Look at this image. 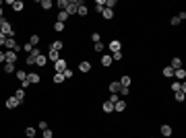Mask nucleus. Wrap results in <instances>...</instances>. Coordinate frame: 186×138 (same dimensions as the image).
Instances as JSON below:
<instances>
[{
    "mask_svg": "<svg viewBox=\"0 0 186 138\" xmlns=\"http://www.w3.org/2000/svg\"><path fill=\"white\" fill-rule=\"evenodd\" d=\"M0 29H2V33L6 35V37H12V33H15V29L11 27V23H8V21H6L4 17L0 19Z\"/></svg>",
    "mask_w": 186,
    "mask_h": 138,
    "instance_id": "nucleus-1",
    "label": "nucleus"
},
{
    "mask_svg": "<svg viewBox=\"0 0 186 138\" xmlns=\"http://www.w3.org/2000/svg\"><path fill=\"white\" fill-rule=\"evenodd\" d=\"M163 76H165V79H170V76H174V68H170V66H165V68H163Z\"/></svg>",
    "mask_w": 186,
    "mask_h": 138,
    "instance_id": "nucleus-32",
    "label": "nucleus"
},
{
    "mask_svg": "<svg viewBox=\"0 0 186 138\" xmlns=\"http://www.w3.org/2000/svg\"><path fill=\"white\" fill-rule=\"evenodd\" d=\"M120 85H122V87H124V89H128V87H130V85H132V79H130V76H122V79H120Z\"/></svg>",
    "mask_w": 186,
    "mask_h": 138,
    "instance_id": "nucleus-20",
    "label": "nucleus"
},
{
    "mask_svg": "<svg viewBox=\"0 0 186 138\" xmlns=\"http://www.w3.org/2000/svg\"><path fill=\"white\" fill-rule=\"evenodd\" d=\"M110 52H112V54L122 52V43H120V39H112V41H110Z\"/></svg>",
    "mask_w": 186,
    "mask_h": 138,
    "instance_id": "nucleus-4",
    "label": "nucleus"
},
{
    "mask_svg": "<svg viewBox=\"0 0 186 138\" xmlns=\"http://www.w3.org/2000/svg\"><path fill=\"white\" fill-rule=\"evenodd\" d=\"M25 134H27L29 138H35V128H27V130H25Z\"/></svg>",
    "mask_w": 186,
    "mask_h": 138,
    "instance_id": "nucleus-37",
    "label": "nucleus"
},
{
    "mask_svg": "<svg viewBox=\"0 0 186 138\" xmlns=\"http://www.w3.org/2000/svg\"><path fill=\"white\" fill-rule=\"evenodd\" d=\"M172 134H174L172 126H170V124H163V126H161V136H163V138H170Z\"/></svg>",
    "mask_w": 186,
    "mask_h": 138,
    "instance_id": "nucleus-7",
    "label": "nucleus"
},
{
    "mask_svg": "<svg viewBox=\"0 0 186 138\" xmlns=\"http://www.w3.org/2000/svg\"><path fill=\"white\" fill-rule=\"evenodd\" d=\"M101 17H104L105 21H110V19L114 17V11H110V8H104V11H101Z\"/></svg>",
    "mask_w": 186,
    "mask_h": 138,
    "instance_id": "nucleus-26",
    "label": "nucleus"
},
{
    "mask_svg": "<svg viewBox=\"0 0 186 138\" xmlns=\"http://www.w3.org/2000/svg\"><path fill=\"white\" fill-rule=\"evenodd\" d=\"M37 56H42V52H39L37 47H33V50L29 52V56H27V64H35V60H37Z\"/></svg>",
    "mask_w": 186,
    "mask_h": 138,
    "instance_id": "nucleus-2",
    "label": "nucleus"
},
{
    "mask_svg": "<svg viewBox=\"0 0 186 138\" xmlns=\"http://www.w3.org/2000/svg\"><path fill=\"white\" fill-rule=\"evenodd\" d=\"M101 109H104L105 114H112V111H114V103H110V101H104V103H101Z\"/></svg>",
    "mask_w": 186,
    "mask_h": 138,
    "instance_id": "nucleus-17",
    "label": "nucleus"
},
{
    "mask_svg": "<svg viewBox=\"0 0 186 138\" xmlns=\"http://www.w3.org/2000/svg\"><path fill=\"white\" fill-rule=\"evenodd\" d=\"M112 62H114L112 56H101V66H104V68H110V66H112Z\"/></svg>",
    "mask_w": 186,
    "mask_h": 138,
    "instance_id": "nucleus-16",
    "label": "nucleus"
},
{
    "mask_svg": "<svg viewBox=\"0 0 186 138\" xmlns=\"http://www.w3.org/2000/svg\"><path fill=\"white\" fill-rule=\"evenodd\" d=\"M0 6H2V0H0Z\"/></svg>",
    "mask_w": 186,
    "mask_h": 138,
    "instance_id": "nucleus-52",
    "label": "nucleus"
},
{
    "mask_svg": "<svg viewBox=\"0 0 186 138\" xmlns=\"http://www.w3.org/2000/svg\"><path fill=\"white\" fill-rule=\"evenodd\" d=\"M2 70L11 74V72H15V64H8V62H4V64H2Z\"/></svg>",
    "mask_w": 186,
    "mask_h": 138,
    "instance_id": "nucleus-29",
    "label": "nucleus"
},
{
    "mask_svg": "<svg viewBox=\"0 0 186 138\" xmlns=\"http://www.w3.org/2000/svg\"><path fill=\"white\" fill-rule=\"evenodd\" d=\"M23 50H25V52H27V54H29V52H31V50H33V46H31V43H29V41H27V43H25V46H23Z\"/></svg>",
    "mask_w": 186,
    "mask_h": 138,
    "instance_id": "nucleus-46",
    "label": "nucleus"
},
{
    "mask_svg": "<svg viewBox=\"0 0 186 138\" xmlns=\"http://www.w3.org/2000/svg\"><path fill=\"white\" fill-rule=\"evenodd\" d=\"M4 46L8 47V52H19V50H21V47L17 46V41H15L12 37H8V39H6V43H4Z\"/></svg>",
    "mask_w": 186,
    "mask_h": 138,
    "instance_id": "nucleus-5",
    "label": "nucleus"
},
{
    "mask_svg": "<svg viewBox=\"0 0 186 138\" xmlns=\"http://www.w3.org/2000/svg\"><path fill=\"white\" fill-rule=\"evenodd\" d=\"M52 136H54V134H52V130L46 128V130H44V138H52Z\"/></svg>",
    "mask_w": 186,
    "mask_h": 138,
    "instance_id": "nucleus-42",
    "label": "nucleus"
},
{
    "mask_svg": "<svg viewBox=\"0 0 186 138\" xmlns=\"http://www.w3.org/2000/svg\"><path fill=\"white\" fill-rule=\"evenodd\" d=\"M66 6H68V0H58V8L60 11H66Z\"/></svg>",
    "mask_w": 186,
    "mask_h": 138,
    "instance_id": "nucleus-36",
    "label": "nucleus"
},
{
    "mask_svg": "<svg viewBox=\"0 0 186 138\" xmlns=\"http://www.w3.org/2000/svg\"><path fill=\"white\" fill-rule=\"evenodd\" d=\"M54 70H56V72H64V70H66V60L60 58L58 62H54Z\"/></svg>",
    "mask_w": 186,
    "mask_h": 138,
    "instance_id": "nucleus-6",
    "label": "nucleus"
},
{
    "mask_svg": "<svg viewBox=\"0 0 186 138\" xmlns=\"http://www.w3.org/2000/svg\"><path fill=\"white\" fill-rule=\"evenodd\" d=\"M77 8H79V0H68V6H66V14H75L77 12Z\"/></svg>",
    "mask_w": 186,
    "mask_h": 138,
    "instance_id": "nucleus-3",
    "label": "nucleus"
},
{
    "mask_svg": "<svg viewBox=\"0 0 186 138\" xmlns=\"http://www.w3.org/2000/svg\"><path fill=\"white\" fill-rule=\"evenodd\" d=\"M2 12H4V11H2V6H0V19H2Z\"/></svg>",
    "mask_w": 186,
    "mask_h": 138,
    "instance_id": "nucleus-51",
    "label": "nucleus"
},
{
    "mask_svg": "<svg viewBox=\"0 0 186 138\" xmlns=\"http://www.w3.org/2000/svg\"><path fill=\"white\" fill-rule=\"evenodd\" d=\"M54 31H64V23H58V21H56V25H54Z\"/></svg>",
    "mask_w": 186,
    "mask_h": 138,
    "instance_id": "nucleus-38",
    "label": "nucleus"
},
{
    "mask_svg": "<svg viewBox=\"0 0 186 138\" xmlns=\"http://www.w3.org/2000/svg\"><path fill=\"white\" fill-rule=\"evenodd\" d=\"M39 6H42L44 11H50V8L54 6V2H52V0H42V2H39Z\"/></svg>",
    "mask_w": 186,
    "mask_h": 138,
    "instance_id": "nucleus-23",
    "label": "nucleus"
},
{
    "mask_svg": "<svg viewBox=\"0 0 186 138\" xmlns=\"http://www.w3.org/2000/svg\"><path fill=\"white\" fill-rule=\"evenodd\" d=\"M52 81H54V85H60V82H64V74H62V72H56V74L52 76Z\"/></svg>",
    "mask_w": 186,
    "mask_h": 138,
    "instance_id": "nucleus-22",
    "label": "nucleus"
},
{
    "mask_svg": "<svg viewBox=\"0 0 186 138\" xmlns=\"http://www.w3.org/2000/svg\"><path fill=\"white\" fill-rule=\"evenodd\" d=\"M104 8H105V0H97V2H95V11L101 12Z\"/></svg>",
    "mask_w": 186,
    "mask_h": 138,
    "instance_id": "nucleus-31",
    "label": "nucleus"
},
{
    "mask_svg": "<svg viewBox=\"0 0 186 138\" xmlns=\"http://www.w3.org/2000/svg\"><path fill=\"white\" fill-rule=\"evenodd\" d=\"M79 70H81V72H89V70H91V64H89V62H81V64H79Z\"/></svg>",
    "mask_w": 186,
    "mask_h": 138,
    "instance_id": "nucleus-30",
    "label": "nucleus"
},
{
    "mask_svg": "<svg viewBox=\"0 0 186 138\" xmlns=\"http://www.w3.org/2000/svg\"><path fill=\"white\" fill-rule=\"evenodd\" d=\"M120 89H122V85H120L118 81L110 82V93H120Z\"/></svg>",
    "mask_w": 186,
    "mask_h": 138,
    "instance_id": "nucleus-19",
    "label": "nucleus"
},
{
    "mask_svg": "<svg viewBox=\"0 0 186 138\" xmlns=\"http://www.w3.org/2000/svg\"><path fill=\"white\" fill-rule=\"evenodd\" d=\"M17 79L23 82V81H27V72H23V70H17Z\"/></svg>",
    "mask_w": 186,
    "mask_h": 138,
    "instance_id": "nucleus-34",
    "label": "nucleus"
},
{
    "mask_svg": "<svg viewBox=\"0 0 186 138\" xmlns=\"http://www.w3.org/2000/svg\"><path fill=\"white\" fill-rule=\"evenodd\" d=\"M122 58H124V54H122V52H116V54H112V60H122Z\"/></svg>",
    "mask_w": 186,
    "mask_h": 138,
    "instance_id": "nucleus-39",
    "label": "nucleus"
},
{
    "mask_svg": "<svg viewBox=\"0 0 186 138\" xmlns=\"http://www.w3.org/2000/svg\"><path fill=\"white\" fill-rule=\"evenodd\" d=\"M108 101H110V103H116V101H118V93H112V97H110Z\"/></svg>",
    "mask_w": 186,
    "mask_h": 138,
    "instance_id": "nucleus-44",
    "label": "nucleus"
},
{
    "mask_svg": "<svg viewBox=\"0 0 186 138\" xmlns=\"http://www.w3.org/2000/svg\"><path fill=\"white\" fill-rule=\"evenodd\" d=\"M105 8L114 11V8H116V0H105Z\"/></svg>",
    "mask_w": 186,
    "mask_h": 138,
    "instance_id": "nucleus-35",
    "label": "nucleus"
},
{
    "mask_svg": "<svg viewBox=\"0 0 186 138\" xmlns=\"http://www.w3.org/2000/svg\"><path fill=\"white\" fill-rule=\"evenodd\" d=\"M87 6H85V2L83 0H79V8H77V14H81V17H87Z\"/></svg>",
    "mask_w": 186,
    "mask_h": 138,
    "instance_id": "nucleus-13",
    "label": "nucleus"
},
{
    "mask_svg": "<svg viewBox=\"0 0 186 138\" xmlns=\"http://www.w3.org/2000/svg\"><path fill=\"white\" fill-rule=\"evenodd\" d=\"M46 58H50L52 62H58V60H60V54H58V52H54V50H50V54H48Z\"/></svg>",
    "mask_w": 186,
    "mask_h": 138,
    "instance_id": "nucleus-25",
    "label": "nucleus"
},
{
    "mask_svg": "<svg viewBox=\"0 0 186 138\" xmlns=\"http://www.w3.org/2000/svg\"><path fill=\"white\" fill-rule=\"evenodd\" d=\"M0 68H2V64H0Z\"/></svg>",
    "mask_w": 186,
    "mask_h": 138,
    "instance_id": "nucleus-53",
    "label": "nucleus"
},
{
    "mask_svg": "<svg viewBox=\"0 0 186 138\" xmlns=\"http://www.w3.org/2000/svg\"><path fill=\"white\" fill-rule=\"evenodd\" d=\"M37 126H39V130H46V128H48V122H39Z\"/></svg>",
    "mask_w": 186,
    "mask_h": 138,
    "instance_id": "nucleus-47",
    "label": "nucleus"
},
{
    "mask_svg": "<svg viewBox=\"0 0 186 138\" xmlns=\"http://www.w3.org/2000/svg\"><path fill=\"white\" fill-rule=\"evenodd\" d=\"M35 64H37L39 68H42V66H46V64H48V58L44 56V54H42V56H37V60H35Z\"/></svg>",
    "mask_w": 186,
    "mask_h": 138,
    "instance_id": "nucleus-24",
    "label": "nucleus"
},
{
    "mask_svg": "<svg viewBox=\"0 0 186 138\" xmlns=\"http://www.w3.org/2000/svg\"><path fill=\"white\" fill-rule=\"evenodd\" d=\"M0 33H2V29H0Z\"/></svg>",
    "mask_w": 186,
    "mask_h": 138,
    "instance_id": "nucleus-54",
    "label": "nucleus"
},
{
    "mask_svg": "<svg viewBox=\"0 0 186 138\" xmlns=\"http://www.w3.org/2000/svg\"><path fill=\"white\" fill-rule=\"evenodd\" d=\"M6 39H8L6 35H4V33H0V47H2V46H4V43H6Z\"/></svg>",
    "mask_w": 186,
    "mask_h": 138,
    "instance_id": "nucleus-43",
    "label": "nucleus"
},
{
    "mask_svg": "<svg viewBox=\"0 0 186 138\" xmlns=\"http://www.w3.org/2000/svg\"><path fill=\"white\" fill-rule=\"evenodd\" d=\"M17 105H21L17 97H8V99H6V107H8V109H15Z\"/></svg>",
    "mask_w": 186,
    "mask_h": 138,
    "instance_id": "nucleus-11",
    "label": "nucleus"
},
{
    "mask_svg": "<svg viewBox=\"0 0 186 138\" xmlns=\"http://www.w3.org/2000/svg\"><path fill=\"white\" fill-rule=\"evenodd\" d=\"M170 68H174V70L182 68V60H180L178 56H174V58H172V62H170Z\"/></svg>",
    "mask_w": 186,
    "mask_h": 138,
    "instance_id": "nucleus-9",
    "label": "nucleus"
},
{
    "mask_svg": "<svg viewBox=\"0 0 186 138\" xmlns=\"http://www.w3.org/2000/svg\"><path fill=\"white\" fill-rule=\"evenodd\" d=\"M178 19H180V23H182V21H186V12H180V14H178Z\"/></svg>",
    "mask_w": 186,
    "mask_h": 138,
    "instance_id": "nucleus-50",
    "label": "nucleus"
},
{
    "mask_svg": "<svg viewBox=\"0 0 186 138\" xmlns=\"http://www.w3.org/2000/svg\"><path fill=\"white\" fill-rule=\"evenodd\" d=\"M4 56H6L4 62H8V64H15V62H17V52H4Z\"/></svg>",
    "mask_w": 186,
    "mask_h": 138,
    "instance_id": "nucleus-10",
    "label": "nucleus"
},
{
    "mask_svg": "<svg viewBox=\"0 0 186 138\" xmlns=\"http://www.w3.org/2000/svg\"><path fill=\"white\" fill-rule=\"evenodd\" d=\"M62 46H64V43H62L60 39H54V41H52V46H50V50H54V52H60V50H62Z\"/></svg>",
    "mask_w": 186,
    "mask_h": 138,
    "instance_id": "nucleus-18",
    "label": "nucleus"
},
{
    "mask_svg": "<svg viewBox=\"0 0 186 138\" xmlns=\"http://www.w3.org/2000/svg\"><path fill=\"white\" fill-rule=\"evenodd\" d=\"M91 39H93V43H99V41H101V37H99V33H93V35H91Z\"/></svg>",
    "mask_w": 186,
    "mask_h": 138,
    "instance_id": "nucleus-41",
    "label": "nucleus"
},
{
    "mask_svg": "<svg viewBox=\"0 0 186 138\" xmlns=\"http://www.w3.org/2000/svg\"><path fill=\"white\" fill-rule=\"evenodd\" d=\"M11 6H12V11H15V12H21V11L25 8V4L21 2V0H12V4H11Z\"/></svg>",
    "mask_w": 186,
    "mask_h": 138,
    "instance_id": "nucleus-12",
    "label": "nucleus"
},
{
    "mask_svg": "<svg viewBox=\"0 0 186 138\" xmlns=\"http://www.w3.org/2000/svg\"><path fill=\"white\" fill-rule=\"evenodd\" d=\"M4 60H6V56H4V52L0 50V64H4Z\"/></svg>",
    "mask_w": 186,
    "mask_h": 138,
    "instance_id": "nucleus-49",
    "label": "nucleus"
},
{
    "mask_svg": "<svg viewBox=\"0 0 186 138\" xmlns=\"http://www.w3.org/2000/svg\"><path fill=\"white\" fill-rule=\"evenodd\" d=\"M68 21V14H66V11H60L58 12V23H66Z\"/></svg>",
    "mask_w": 186,
    "mask_h": 138,
    "instance_id": "nucleus-28",
    "label": "nucleus"
},
{
    "mask_svg": "<svg viewBox=\"0 0 186 138\" xmlns=\"http://www.w3.org/2000/svg\"><path fill=\"white\" fill-rule=\"evenodd\" d=\"M170 23H172V25H174V27H176V25H180V19H178V17H174V19L170 21Z\"/></svg>",
    "mask_w": 186,
    "mask_h": 138,
    "instance_id": "nucleus-48",
    "label": "nucleus"
},
{
    "mask_svg": "<svg viewBox=\"0 0 186 138\" xmlns=\"http://www.w3.org/2000/svg\"><path fill=\"white\" fill-rule=\"evenodd\" d=\"M39 81H42L39 74H35V72H29V74H27V82H29V85H37Z\"/></svg>",
    "mask_w": 186,
    "mask_h": 138,
    "instance_id": "nucleus-8",
    "label": "nucleus"
},
{
    "mask_svg": "<svg viewBox=\"0 0 186 138\" xmlns=\"http://www.w3.org/2000/svg\"><path fill=\"white\" fill-rule=\"evenodd\" d=\"M114 109H116V111H124V109H126V101H124V99H118L116 103H114Z\"/></svg>",
    "mask_w": 186,
    "mask_h": 138,
    "instance_id": "nucleus-14",
    "label": "nucleus"
},
{
    "mask_svg": "<svg viewBox=\"0 0 186 138\" xmlns=\"http://www.w3.org/2000/svg\"><path fill=\"white\" fill-rule=\"evenodd\" d=\"M29 43H31V46L35 47V46H37V43H39V35H35V33H33V35H31V37H29Z\"/></svg>",
    "mask_w": 186,
    "mask_h": 138,
    "instance_id": "nucleus-33",
    "label": "nucleus"
},
{
    "mask_svg": "<svg viewBox=\"0 0 186 138\" xmlns=\"http://www.w3.org/2000/svg\"><path fill=\"white\" fill-rule=\"evenodd\" d=\"M174 76H176V79H178L180 82H182V81L186 79V70H184V68H178V70H174Z\"/></svg>",
    "mask_w": 186,
    "mask_h": 138,
    "instance_id": "nucleus-15",
    "label": "nucleus"
},
{
    "mask_svg": "<svg viewBox=\"0 0 186 138\" xmlns=\"http://www.w3.org/2000/svg\"><path fill=\"white\" fill-rule=\"evenodd\" d=\"M62 74H64V79H72V70H64V72H62Z\"/></svg>",
    "mask_w": 186,
    "mask_h": 138,
    "instance_id": "nucleus-45",
    "label": "nucleus"
},
{
    "mask_svg": "<svg viewBox=\"0 0 186 138\" xmlns=\"http://www.w3.org/2000/svg\"><path fill=\"white\" fill-rule=\"evenodd\" d=\"M174 97H176V101H178V103H184V99H186V95H184L182 91H176Z\"/></svg>",
    "mask_w": 186,
    "mask_h": 138,
    "instance_id": "nucleus-27",
    "label": "nucleus"
},
{
    "mask_svg": "<svg viewBox=\"0 0 186 138\" xmlns=\"http://www.w3.org/2000/svg\"><path fill=\"white\" fill-rule=\"evenodd\" d=\"M95 52H97V54H101V52H104V43H101V41H99V43H95Z\"/></svg>",
    "mask_w": 186,
    "mask_h": 138,
    "instance_id": "nucleus-40",
    "label": "nucleus"
},
{
    "mask_svg": "<svg viewBox=\"0 0 186 138\" xmlns=\"http://www.w3.org/2000/svg\"><path fill=\"white\" fill-rule=\"evenodd\" d=\"M15 97L19 99V103H23V101H25V89H21V87H19V89H17V93H15Z\"/></svg>",
    "mask_w": 186,
    "mask_h": 138,
    "instance_id": "nucleus-21",
    "label": "nucleus"
}]
</instances>
